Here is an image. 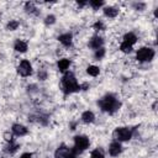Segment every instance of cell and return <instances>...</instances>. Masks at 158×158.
Wrapping results in <instances>:
<instances>
[{"label":"cell","mask_w":158,"mask_h":158,"mask_svg":"<svg viewBox=\"0 0 158 158\" xmlns=\"http://www.w3.org/2000/svg\"><path fill=\"white\" fill-rule=\"evenodd\" d=\"M98 105H99V107H100L102 111H105V112L112 115V114H115V112L120 109L121 102H120V100H118L114 94H106V95H104V96L98 101Z\"/></svg>","instance_id":"cell-1"},{"label":"cell","mask_w":158,"mask_h":158,"mask_svg":"<svg viewBox=\"0 0 158 158\" xmlns=\"http://www.w3.org/2000/svg\"><path fill=\"white\" fill-rule=\"evenodd\" d=\"M62 88L65 94H73V93H78L80 90V85L78 84L75 75L70 72L64 73V75L62 78Z\"/></svg>","instance_id":"cell-2"},{"label":"cell","mask_w":158,"mask_h":158,"mask_svg":"<svg viewBox=\"0 0 158 158\" xmlns=\"http://www.w3.org/2000/svg\"><path fill=\"white\" fill-rule=\"evenodd\" d=\"M89 146H90L89 137H86L84 135H78V136L74 137V147H73V149L75 151L77 154H79V153L84 152L85 149H88Z\"/></svg>","instance_id":"cell-3"},{"label":"cell","mask_w":158,"mask_h":158,"mask_svg":"<svg viewBox=\"0 0 158 158\" xmlns=\"http://www.w3.org/2000/svg\"><path fill=\"white\" fill-rule=\"evenodd\" d=\"M114 138L117 142H127L132 138V131L128 127H117L114 131Z\"/></svg>","instance_id":"cell-4"},{"label":"cell","mask_w":158,"mask_h":158,"mask_svg":"<svg viewBox=\"0 0 158 158\" xmlns=\"http://www.w3.org/2000/svg\"><path fill=\"white\" fill-rule=\"evenodd\" d=\"M154 58V49L151 47H141L136 53V59L138 62H151Z\"/></svg>","instance_id":"cell-5"},{"label":"cell","mask_w":158,"mask_h":158,"mask_svg":"<svg viewBox=\"0 0 158 158\" xmlns=\"http://www.w3.org/2000/svg\"><path fill=\"white\" fill-rule=\"evenodd\" d=\"M17 73L21 77H30L32 74V64L30 63V60L27 59L21 60L17 65Z\"/></svg>","instance_id":"cell-6"},{"label":"cell","mask_w":158,"mask_h":158,"mask_svg":"<svg viewBox=\"0 0 158 158\" xmlns=\"http://www.w3.org/2000/svg\"><path fill=\"white\" fill-rule=\"evenodd\" d=\"M121 153H122V144H121V142L112 141L109 144V154L111 157H118Z\"/></svg>","instance_id":"cell-7"},{"label":"cell","mask_w":158,"mask_h":158,"mask_svg":"<svg viewBox=\"0 0 158 158\" xmlns=\"http://www.w3.org/2000/svg\"><path fill=\"white\" fill-rule=\"evenodd\" d=\"M11 132L15 136H17V137H22V136H26L27 135L28 130H27L26 126H23L21 123H14L12 127H11Z\"/></svg>","instance_id":"cell-8"},{"label":"cell","mask_w":158,"mask_h":158,"mask_svg":"<svg viewBox=\"0 0 158 158\" xmlns=\"http://www.w3.org/2000/svg\"><path fill=\"white\" fill-rule=\"evenodd\" d=\"M102 44H104V40H102L100 36H94V37H91V38L89 40V42H88V46H89L91 49H94V51L101 48Z\"/></svg>","instance_id":"cell-9"},{"label":"cell","mask_w":158,"mask_h":158,"mask_svg":"<svg viewBox=\"0 0 158 158\" xmlns=\"http://www.w3.org/2000/svg\"><path fill=\"white\" fill-rule=\"evenodd\" d=\"M58 41H59L64 47H70L72 43H73V36H72V33L65 32V33H62V35L58 37Z\"/></svg>","instance_id":"cell-10"},{"label":"cell","mask_w":158,"mask_h":158,"mask_svg":"<svg viewBox=\"0 0 158 158\" xmlns=\"http://www.w3.org/2000/svg\"><path fill=\"white\" fill-rule=\"evenodd\" d=\"M70 64H72V62L68 58H62V59H59L57 62V67H58L59 72H62V73H67L69 67H70Z\"/></svg>","instance_id":"cell-11"},{"label":"cell","mask_w":158,"mask_h":158,"mask_svg":"<svg viewBox=\"0 0 158 158\" xmlns=\"http://www.w3.org/2000/svg\"><path fill=\"white\" fill-rule=\"evenodd\" d=\"M14 49H15L16 52H19V53H25V52H27L28 46H27V43H26L25 41H22V40H16L15 43H14Z\"/></svg>","instance_id":"cell-12"},{"label":"cell","mask_w":158,"mask_h":158,"mask_svg":"<svg viewBox=\"0 0 158 158\" xmlns=\"http://www.w3.org/2000/svg\"><path fill=\"white\" fill-rule=\"evenodd\" d=\"M102 11H104V15L106 17H110V19H114L118 15V9L115 6H105Z\"/></svg>","instance_id":"cell-13"},{"label":"cell","mask_w":158,"mask_h":158,"mask_svg":"<svg viewBox=\"0 0 158 158\" xmlns=\"http://www.w3.org/2000/svg\"><path fill=\"white\" fill-rule=\"evenodd\" d=\"M69 151V147H67L64 143H62L54 152V158H65L67 153Z\"/></svg>","instance_id":"cell-14"},{"label":"cell","mask_w":158,"mask_h":158,"mask_svg":"<svg viewBox=\"0 0 158 158\" xmlns=\"http://www.w3.org/2000/svg\"><path fill=\"white\" fill-rule=\"evenodd\" d=\"M81 121H83L84 123H93V122L95 121V115H94V112H93V111H89V110L84 111V112L81 114Z\"/></svg>","instance_id":"cell-15"},{"label":"cell","mask_w":158,"mask_h":158,"mask_svg":"<svg viewBox=\"0 0 158 158\" xmlns=\"http://www.w3.org/2000/svg\"><path fill=\"white\" fill-rule=\"evenodd\" d=\"M137 36L133 33V32H128V33H126L125 36H123V41L122 42H126V43H128V44H131V46H133L136 42H137Z\"/></svg>","instance_id":"cell-16"},{"label":"cell","mask_w":158,"mask_h":158,"mask_svg":"<svg viewBox=\"0 0 158 158\" xmlns=\"http://www.w3.org/2000/svg\"><path fill=\"white\" fill-rule=\"evenodd\" d=\"M20 148V146L17 143H15L14 141L12 142H7V144L5 146V152L9 153V154H14L17 152V149Z\"/></svg>","instance_id":"cell-17"},{"label":"cell","mask_w":158,"mask_h":158,"mask_svg":"<svg viewBox=\"0 0 158 158\" xmlns=\"http://www.w3.org/2000/svg\"><path fill=\"white\" fill-rule=\"evenodd\" d=\"M25 11H26L27 14H31V15L38 14V9L35 6L33 2H26V4H25Z\"/></svg>","instance_id":"cell-18"},{"label":"cell","mask_w":158,"mask_h":158,"mask_svg":"<svg viewBox=\"0 0 158 158\" xmlns=\"http://www.w3.org/2000/svg\"><path fill=\"white\" fill-rule=\"evenodd\" d=\"M86 73H88L90 77H98V75L100 74V69H99V67H96V65H89V67L86 68Z\"/></svg>","instance_id":"cell-19"},{"label":"cell","mask_w":158,"mask_h":158,"mask_svg":"<svg viewBox=\"0 0 158 158\" xmlns=\"http://www.w3.org/2000/svg\"><path fill=\"white\" fill-rule=\"evenodd\" d=\"M88 4H89V6H91L94 10H98V9H100V7H102V6L105 5V2H104L102 0H90Z\"/></svg>","instance_id":"cell-20"},{"label":"cell","mask_w":158,"mask_h":158,"mask_svg":"<svg viewBox=\"0 0 158 158\" xmlns=\"http://www.w3.org/2000/svg\"><path fill=\"white\" fill-rule=\"evenodd\" d=\"M19 26H20V22H19V21H16V20H10V21L7 22V25H6V30H9V31H15V30L19 28Z\"/></svg>","instance_id":"cell-21"},{"label":"cell","mask_w":158,"mask_h":158,"mask_svg":"<svg viewBox=\"0 0 158 158\" xmlns=\"http://www.w3.org/2000/svg\"><path fill=\"white\" fill-rule=\"evenodd\" d=\"M105 54H106V49L104 47H101V48H99L94 52V58L99 60V59H102L105 57Z\"/></svg>","instance_id":"cell-22"},{"label":"cell","mask_w":158,"mask_h":158,"mask_svg":"<svg viewBox=\"0 0 158 158\" xmlns=\"http://www.w3.org/2000/svg\"><path fill=\"white\" fill-rule=\"evenodd\" d=\"M132 47L133 46H131V44H128L126 42H122L120 44V51L123 52V53H130V52H132Z\"/></svg>","instance_id":"cell-23"},{"label":"cell","mask_w":158,"mask_h":158,"mask_svg":"<svg viewBox=\"0 0 158 158\" xmlns=\"http://www.w3.org/2000/svg\"><path fill=\"white\" fill-rule=\"evenodd\" d=\"M90 158H105V156H104V153H102L101 149L95 148L94 151H91V153H90Z\"/></svg>","instance_id":"cell-24"},{"label":"cell","mask_w":158,"mask_h":158,"mask_svg":"<svg viewBox=\"0 0 158 158\" xmlns=\"http://www.w3.org/2000/svg\"><path fill=\"white\" fill-rule=\"evenodd\" d=\"M56 22V16L54 15H47L46 17H44V23L47 25V26H49V25H53Z\"/></svg>","instance_id":"cell-25"},{"label":"cell","mask_w":158,"mask_h":158,"mask_svg":"<svg viewBox=\"0 0 158 158\" xmlns=\"http://www.w3.org/2000/svg\"><path fill=\"white\" fill-rule=\"evenodd\" d=\"M144 7H146V4H144V2H135V4H133V9H135V10L142 11V10H144Z\"/></svg>","instance_id":"cell-26"},{"label":"cell","mask_w":158,"mask_h":158,"mask_svg":"<svg viewBox=\"0 0 158 158\" xmlns=\"http://www.w3.org/2000/svg\"><path fill=\"white\" fill-rule=\"evenodd\" d=\"M4 137H5V141L6 142H12L14 141V133L12 132H5L4 133Z\"/></svg>","instance_id":"cell-27"},{"label":"cell","mask_w":158,"mask_h":158,"mask_svg":"<svg viewBox=\"0 0 158 158\" xmlns=\"http://www.w3.org/2000/svg\"><path fill=\"white\" fill-rule=\"evenodd\" d=\"M77 156H78V154L75 153V151H74L73 148H69V151H68L65 158H77Z\"/></svg>","instance_id":"cell-28"},{"label":"cell","mask_w":158,"mask_h":158,"mask_svg":"<svg viewBox=\"0 0 158 158\" xmlns=\"http://www.w3.org/2000/svg\"><path fill=\"white\" fill-rule=\"evenodd\" d=\"M94 28L99 31V30H104V28H105V26H104V23H102L101 21H96V22L94 23Z\"/></svg>","instance_id":"cell-29"},{"label":"cell","mask_w":158,"mask_h":158,"mask_svg":"<svg viewBox=\"0 0 158 158\" xmlns=\"http://www.w3.org/2000/svg\"><path fill=\"white\" fill-rule=\"evenodd\" d=\"M46 77H47L46 72H38V78H40L41 80H44V79H46Z\"/></svg>","instance_id":"cell-30"},{"label":"cell","mask_w":158,"mask_h":158,"mask_svg":"<svg viewBox=\"0 0 158 158\" xmlns=\"http://www.w3.org/2000/svg\"><path fill=\"white\" fill-rule=\"evenodd\" d=\"M20 158H33V156H32L31 153H27V152H26V153H22V154L20 156Z\"/></svg>","instance_id":"cell-31"},{"label":"cell","mask_w":158,"mask_h":158,"mask_svg":"<svg viewBox=\"0 0 158 158\" xmlns=\"http://www.w3.org/2000/svg\"><path fill=\"white\" fill-rule=\"evenodd\" d=\"M86 4H88L86 1H78V6H79V7H83V6H85Z\"/></svg>","instance_id":"cell-32"}]
</instances>
